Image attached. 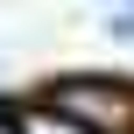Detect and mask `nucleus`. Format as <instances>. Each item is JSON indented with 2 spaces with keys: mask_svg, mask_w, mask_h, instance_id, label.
Returning a JSON list of instances; mask_svg holds the SVG:
<instances>
[{
  "mask_svg": "<svg viewBox=\"0 0 134 134\" xmlns=\"http://www.w3.org/2000/svg\"><path fill=\"white\" fill-rule=\"evenodd\" d=\"M49 113L78 120L85 134H127L134 127V99L120 85H106V78H64V85L49 92Z\"/></svg>",
  "mask_w": 134,
  "mask_h": 134,
  "instance_id": "1",
  "label": "nucleus"
},
{
  "mask_svg": "<svg viewBox=\"0 0 134 134\" xmlns=\"http://www.w3.org/2000/svg\"><path fill=\"white\" fill-rule=\"evenodd\" d=\"M14 134H85V127L64 120V113H49V106H28V113L14 120Z\"/></svg>",
  "mask_w": 134,
  "mask_h": 134,
  "instance_id": "2",
  "label": "nucleus"
},
{
  "mask_svg": "<svg viewBox=\"0 0 134 134\" xmlns=\"http://www.w3.org/2000/svg\"><path fill=\"white\" fill-rule=\"evenodd\" d=\"M0 134H14V120H7V113H0Z\"/></svg>",
  "mask_w": 134,
  "mask_h": 134,
  "instance_id": "3",
  "label": "nucleus"
}]
</instances>
